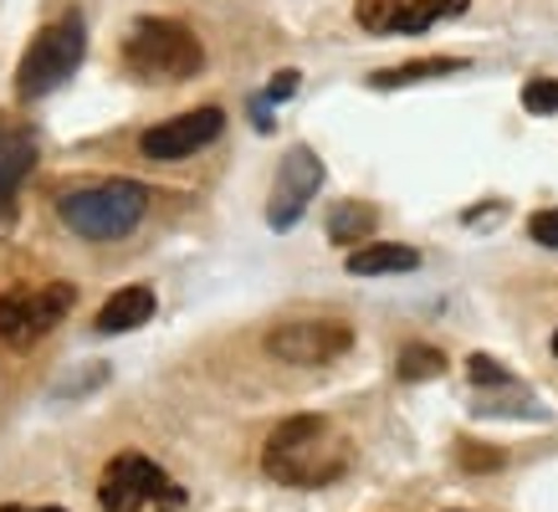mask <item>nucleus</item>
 <instances>
[{"label":"nucleus","mask_w":558,"mask_h":512,"mask_svg":"<svg viewBox=\"0 0 558 512\" xmlns=\"http://www.w3.org/2000/svg\"><path fill=\"white\" fill-rule=\"evenodd\" d=\"M554 358H558V328H554Z\"/></svg>","instance_id":"5701e85b"},{"label":"nucleus","mask_w":558,"mask_h":512,"mask_svg":"<svg viewBox=\"0 0 558 512\" xmlns=\"http://www.w3.org/2000/svg\"><path fill=\"white\" fill-rule=\"evenodd\" d=\"M83 51H87V32H83V16H77V11H68L62 21L41 26L16 68V98L36 102V98H47V93H57L72 72L83 68Z\"/></svg>","instance_id":"20e7f679"},{"label":"nucleus","mask_w":558,"mask_h":512,"mask_svg":"<svg viewBox=\"0 0 558 512\" xmlns=\"http://www.w3.org/2000/svg\"><path fill=\"white\" fill-rule=\"evenodd\" d=\"M32 159H36V138L21 129V123H5L0 119V210L11 205L16 185L32 174Z\"/></svg>","instance_id":"9b49d317"},{"label":"nucleus","mask_w":558,"mask_h":512,"mask_svg":"<svg viewBox=\"0 0 558 512\" xmlns=\"http://www.w3.org/2000/svg\"><path fill=\"white\" fill-rule=\"evenodd\" d=\"M354 466V446L328 415H292L262 446V472L282 487H328Z\"/></svg>","instance_id":"f257e3e1"},{"label":"nucleus","mask_w":558,"mask_h":512,"mask_svg":"<svg viewBox=\"0 0 558 512\" xmlns=\"http://www.w3.org/2000/svg\"><path fill=\"white\" fill-rule=\"evenodd\" d=\"M220 129H226V113L210 102V108H190L180 119H165V123H154V129H144V134H138V149H144V159H154V164H174V159H190V154H201L205 144H216Z\"/></svg>","instance_id":"1a4fd4ad"},{"label":"nucleus","mask_w":558,"mask_h":512,"mask_svg":"<svg viewBox=\"0 0 558 512\" xmlns=\"http://www.w3.org/2000/svg\"><path fill=\"white\" fill-rule=\"evenodd\" d=\"M395 369H400V379H410V385H415V379H436V375H446V354L430 349V343H405Z\"/></svg>","instance_id":"dca6fc26"},{"label":"nucleus","mask_w":558,"mask_h":512,"mask_svg":"<svg viewBox=\"0 0 558 512\" xmlns=\"http://www.w3.org/2000/svg\"><path fill=\"white\" fill-rule=\"evenodd\" d=\"M451 72H466L461 57H421V62H405V68L374 72L369 87H405V83H425V77H451Z\"/></svg>","instance_id":"4468645a"},{"label":"nucleus","mask_w":558,"mask_h":512,"mask_svg":"<svg viewBox=\"0 0 558 512\" xmlns=\"http://www.w3.org/2000/svg\"><path fill=\"white\" fill-rule=\"evenodd\" d=\"M0 512H68V508H0Z\"/></svg>","instance_id":"4be33fe9"},{"label":"nucleus","mask_w":558,"mask_h":512,"mask_svg":"<svg viewBox=\"0 0 558 512\" xmlns=\"http://www.w3.org/2000/svg\"><path fill=\"white\" fill-rule=\"evenodd\" d=\"M472 0H354V21L374 36H421L461 16Z\"/></svg>","instance_id":"6e6552de"},{"label":"nucleus","mask_w":558,"mask_h":512,"mask_svg":"<svg viewBox=\"0 0 558 512\" xmlns=\"http://www.w3.org/2000/svg\"><path fill=\"white\" fill-rule=\"evenodd\" d=\"M523 108L527 113H558V77H533V83H523Z\"/></svg>","instance_id":"f3484780"},{"label":"nucleus","mask_w":558,"mask_h":512,"mask_svg":"<svg viewBox=\"0 0 558 512\" xmlns=\"http://www.w3.org/2000/svg\"><path fill=\"white\" fill-rule=\"evenodd\" d=\"M349 349H354V328L343 318H292V324H277L267 333V354L282 364H303V369L333 364Z\"/></svg>","instance_id":"0eeeda50"},{"label":"nucleus","mask_w":558,"mask_h":512,"mask_svg":"<svg viewBox=\"0 0 558 512\" xmlns=\"http://www.w3.org/2000/svg\"><path fill=\"white\" fill-rule=\"evenodd\" d=\"M98 502H102V512H144V508L170 512L185 502V487L159 461L144 456V451H119V456L102 466Z\"/></svg>","instance_id":"39448f33"},{"label":"nucleus","mask_w":558,"mask_h":512,"mask_svg":"<svg viewBox=\"0 0 558 512\" xmlns=\"http://www.w3.org/2000/svg\"><path fill=\"white\" fill-rule=\"evenodd\" d=\"M457 461L466 466V472H497V466H502V451H487L482 441H461Z\"/></svg>","instance_id":"a211bd4d"},{"label":"nucleus","mask_w":558,"mask_h":512,"mask_svg":"<svg viewBox=\"0 0 558 512\" xmlns=\"http://www.w3.org/2000/svg\"><path fill=\"white\" fill-rule=\"evenodd\" d=\"M466 375H472V385H508V369H502L497 358H487V354L466 358Z\"/></svg>","instance_id":"6ab92c4d"},{"label":"nucleus","mask_w":558,"mask_h":512,"mask_svg":"<svg viewBox=\"0 0 558 512\" xmlns=\"http://www.w3.org/2000/svg\"><path fill=\"white\" fill-rule=\"evenodd\" d=\"M374 225H379L374 205H364V200H343L339 210H333V221H328V236L339 241V246H349V241H374Z\"/></svg>","instance_id":"2eb2a0df"},{"label":"nucleus","mask_w":558,"mask_h":512,"mask_svg":"<svg viewBox=\"0 0 558 512\" xmlns=\"http://www.w3.org/2000/svg\"><path fill=\"white\" fill-rule=\"evenodd\" d=\"M421 267V252L415 246H400V241H369L349 252V272L354 277H389V272H415Z\"/></svg>","instance_id":"ddd939ff"},{"label":"nucleus","mask_w":558,"mask_h":512,"mask_svg":"<svg viewBox=\"0 0 558 512\" xmlns=\"http://www.w3.org/2000/svg\"><path fill=\"white\" fill-rule=\"evenodd\" d=\"M149 185H138V180H87V185H68L57 195V216L68 225L72 236L83 241H119L129 236L144 216H149Z\"/></svg>","instance_id":"f03ea898"},{"label":"nucleus","mask_w":558,"mask_h":512,"mask_svg":"<svg viewBox=\"0 0 558 512\" xmlns=\"http://www.w3.org/2000/svg\"><path fill=\"white\" fill-rule=\"evenodd\" d=\"M527 236L538 241V246H548V252H558V205L554 210H538V216L527 221Z\"/></svg>","instance_id":"aec40b11"},{"label":"nucleus","mask_w":558,"mask_h":512,"mask_svg":"<svg viewBox=\"0 0 558 512\" xmlns=\"http://www.w3.org/2000/svg\"><path fill=\"white\" fill-rule=\"evenodd\" d=\"M323 190V159L313 149H292L282 159V170L271 180V200H267V225L271 231H292L303 221L307 200Z\"/></svg>","instance_id":"9d476101"},{"label":"nucleus","mask_w":558,"mask_h":512,"mask_svg":"<svg viewBox=\"0 0 558 512\" xmlns=\"http://www.w3.org/2000/svg\"><path fill=\"white\" fill-rule=\"evenodd\" d=\"M77 303V288L72 282H47V288H16L0 292V339L11 349H32L62 324Z\"/></svg>","instance_id":"423d86ee"},{"label":"nucleus","mask_w":558,"mask_h":512,"mask_svg":"<svg viewBox=\"0 0 558 512\" xmlns=\"http://www.w3.org/2000/svg\"><path fill=\"white\" fill-rule=\"evenodd\" d=\"M149 318H154V292L134 282V288L113 292V297L98 307V318H93V324H98V333H129V328H144Z\"/></svg>","instance_id":"f8f14e48"},{"label":"nucleus","mask_w":558,"mask_h":512,"mask_svg":"<svg viewBox=\"0 0 558 512\" xmlns=\"http://www.w3.org/2000/svg\"><path fill=\"white\" fill-rule=\"evenodd\" d=\"M123 68L138 83H190L205 68L201 36L190 32L185 21L170 16H138L123 36Z\"/></svg>","instance_id":"7ed1b4c3"},{"label":"nucleus","mask_w":558,"mask_h":512,"mask_svg":"<svg viewBox=\"0 0 558 512\" xmlns=\"http://www.w3.org/2000/svg\"><path fill=\"white\" fill-rule=\"evenodd\" d=\"M298 83H303V72H277V77H271V87H267V93H262V98H267V102H288L292 98V93H298Z\"/></svg>","instance_id":"412c9836"}]
</instances>
